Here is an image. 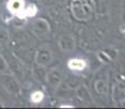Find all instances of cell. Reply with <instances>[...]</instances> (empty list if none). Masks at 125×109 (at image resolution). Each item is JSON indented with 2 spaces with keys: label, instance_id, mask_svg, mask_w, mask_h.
I'll list each match as a JSON object with an SVG mask.
<instances>
[{
  "label": "cell",
  "instance_id": "obj_1",
  "mask_svg": "<svg viewBox=\"0 0 125 109\" xmlns=\"http://www.w3.org/2000/svg\"><path fill=\"white\" fill-rule=\"evenodd\" d=\"M94 12H95L94 0H73L72 2V13L77 20H89L93 18Z\"/></svg>",
  "mask_w": 125,
  "mask_h": 109
},
{
  "label": "cell",
  "instance_id": "obj_2",
  "mask_svg": "<svg viewBox=\"0 0 125 109\" xmlns=\"http://www.w3.org/2000/svg\"><path fill=\"white\" fill-rule=\"evenodd\" d=\"M52 51L47 47H42L36 52V62L40 67H46L52 61Z\"/></svg>",
  "mask_w": 125,
  "mask_h": 109
},
{
  "label": "cell",
  "instance_id": "obj_3",
  "mask_svg": "<svg viewBox=\"0 0 125 109\" xmlns=\"http://www.w3.org/2000/svg\"><path fill=\"white\" fill-rule=\"evenodd\" d=\"M59 46L62 51L65 52L73 51L75 49V39H74L73 36L69 35V34L62 35L59 39Z\"/></svg>",
  "mask_w": 125,
  "mask_h": 109
},
{
  "label": "cell",
  "instance_id": "obj_4",
  "mask_svg": "<svg viewBox=\"0 0 125 109\" xmlns=\"http://www.w3.org/2000/svg\"><path fill=\"white\" fill-rule=\"evenodd\" d=\"M33 32L37 36H44L49 32V23L45 19H38L33 23Z\"/></svg>",
  "mask_w": 125,
  "mask_h": 109
},
{
  "label": "cell",
  "instance_id": "obj_5",
  "mask_svg": "<svg viewBox=\"0 0 125 109\" xmlns=\"http://www.w3.org/2000/svg\"><path fill=\"white\" fill-rule=\"evenodd\" d=\"M62 81V72L58 69H53L48 73L47 75V82L52 88H58Z\"/></svg>",
  "mask_w": 125,
  "mask_h": 109
},
{
  "label": "cell",
  "instance_id": "obj_6",
  "mask_svg": "<svg viewBox=\"0 0 125 109\" xmlns=\"http://www.w3.org/2000/svg\"><path fill=\"white\" fill-rule=\"evenodd\" d=\"M7 8L9 9V11L13 14L21 16L22 13H24V1L23 0H9Z\"/></svg>",
  "mask_w": 125,
  "mask_h": 109
},
{
  "label": "cell",
  "instance_id": "obj_7",
  "mask_svg": "<svg viewBox=\"0 0 125 109\" xmlns=\"http://www.w3.org/2000/svg\"><path fill=\"white\" fill-rule=\"evenodd\" d=\"M3 85L12 94H15V93H18V92L20 91L19 83L16 82V80L14 79V77H12V75H11V77H9V79L4 80V81H3Z\"/></svg>",
  "mask_w": 125,
  "mask_h": 109
},
{
  "label": "cell",
  "instance_id": "obj_8",
  "mask_svg": "<svg viewBox=\"0 0 125 109\" xmlns=\"http://www.w3.org/2000/svg\"><path fill=\"white\" fill-rule=\"evenodd\" d=\"M69 68L74 71H82V70L85 69L86 63L84 60L82 59H71L69 61Z\"/></svg>",
  "mask_w": 125,
  "mask_h": 109
},
{
  "label": "cell",
  "instance_id": "obj_9",
  "mask_svg": "<svg viewBox=\"0 0 125 109\" xmlns=\"http://www.w3.org/2000/svg\"><path fill=\"white\" fill-rule=\"evenodd\" d=\"M0 73L4 74V75H12V71L10 69V65L8 64L7 60L4 59V57L2 54L0 55Z\"/></svg>",
  "mask_w": 125,
  "mask_h": 109
},
{
  "label": "cell",
  "instance_id": "obj_10",
  "mask_svg": "<svg viewBox=\"0 0 125 109\" xmlns=\"http://www.w3.org/2000/svg\"><path fill=\"white\" fill-rule=\"evenodd\" d=\"M42 98H44V94L42 92H34L31 95V100L33 103H39V101H42Z\"/></svg>",
  "mask_w": 125,
  "mask_h": 109
},
{
  "label": "cell",
  "instance_id": "obj_11",
  "mask_svg": "<svg viewBox=\"0 0 125 109\" xmlns=\"http://www.w3.org/2000/svg\"><path fill=\"white\" fill-rule=\"evenodd\" d=\"M9 39V35H8V32H7L4 28H1L0 27V43L3 44V43H7Z\"/></svg>",
  "mask_w": 125,
  "mask_h": 109
},
{
  "label": "cell",
  "instance_id": "obj_12",
  "mask_svg": "<svg viewBox=\"0 0 125 109\" xmlns=\"http://www.w3.org/2000/svg\"><path fill=\"white\" fill-rule=\"evenodd\" d=\"M2 54V44L0 43V55Z\"/></svg>",
  "mask_w": 125,
  "mask_h": 109
}]
</instances>
